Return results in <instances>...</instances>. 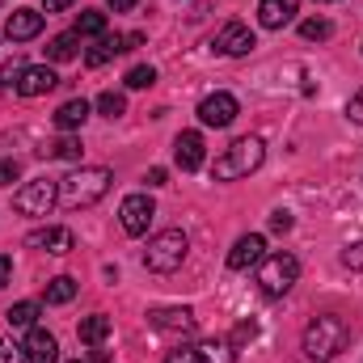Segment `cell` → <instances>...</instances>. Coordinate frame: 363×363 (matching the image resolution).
<instances>
[{
  "mask_svg": "<svg viewBox=\"0 0 363 363\" xmlns=\"http://www.w3.org/2000/svg\"><path fill=\"white\" fill-rule=\"evenodd\" d=\"M110 182H114V174H110L106 165H81V169H72L68 178H60V199H55V203H60L64 211L93 207L97 199H106Z\"/></svg>",
  "mask_w": 363,
  "mask_h": 363,
  "instance_id": "cell-1",
  "label": "cell"
},
{
  "mask_svg": "<svg viewBox=\"0 0 363 363\" xmlns=\"http://www.w3.org/2000/svg\"><path fill=\"white\" fill-rule=\"evenodd\" d=\"M347 342H351V325L338 313H321L304 330V355L313 363H330L338 351H347Z\"/></svg>",
  "mask_w": 363,
  "mask_h": 363,
  "instance_id": "cell-2",
  "label": "cell"
},
{
  "mask_svg": "<svg viewBox=\"0 0 363 363\" xmlns=\"http://www.w3.org/2000/svg\"><path fill=\"white\" fill-rule=\"evenodd\" d=\"M262 161H267V144H262L258 135H241V140H233V144L216 157L211 174L220 182H237V178H250L254 169H262Z\"/></svg>",
  "mask_w": 363,
  "mask_h": 363,
  "instance_id": "cell-3",
  "label": "cell"
},
{
  "mask_svg": "<svg viewBox=\"0 0 363 363\" xmlns=\"http://www.w3.org/2000/svg\"><path fill=\"white\" fill-rule=\"evenodd\" d=\"M186 254H190V241H186V233L182 228H165V233H157L152 241H148V250H144V267L157 274H174L186 262Z\"/></svg>",
  "mask_w": 363,
  "mask_h": 363,
  "instance_id": "cell-4",
  "label": "cell"
},
{
  "mask_svg": "<svg viewBox=\"0 0 363 363\" xmlns=\"http://www.w3.org/2000/svg\"><path fill=\"white\" fill-rule=\"evenodd\" d=\"M300 279V262H296V254H267L262 262H258V287H262V296H287L291 291V283Z\"/></svg>",
  "mask_w": 363,
  "mask_h": 363,
  "instance_id": "cell-5",
  "label": "cell"
},
{
  "mask_svg": "<svg viewBox=\"0 0 363 363\" xmlns=\"http://www.w3.org/2000/svg\"><path fill=\"white\" fill-rule=\"evenodd\" d=\"M55 199H60V178H34L13 194V207L21 216H47L55 207Z\"/></svg>",
  "mask_w": 363,
  "mask_h": 363,
  "instance_id": "cell-6",
  "label": "cell"
},
{
  "mask_svg": "<svg viewBox=\"0 0 363 363\" xmlns=\"http://www.w3.org/2000/svg\"><path fill=\"white\" fill-rule=\"evenodd\" d=\"M152 216H157V207H152L148 194H127L123 207H118V224H123L127 237H144L148 224H152Z\"/></svg>",
  "mask_w": 363,
  "mask_h": 363,
  "instance_id": "cell-7",
  "label": "cell"
},
{
  "mask_svg": "<svg viewBox=\"0 0 363 363\" xmlns=\"http://www.w3.org/2000/svg\"><path fill=\"white\" fill-rule=\"evenodd\" d=\"M211 47H216L220 55H250V51L258 47V38H254V30H250L245 21H228V26L211 38Z\"/></svg>",
  "mask_w": 363,
  "mask_h": 363,
  "instance_id": "cell-8",
  "label": "cell"
},
{
  "mask_svg": "<svg viewBox=\"0 0 363 363\" xmlns=\"http://www.w3.org/2000/svg\"><path fill=\"white\" fill-rule=\"evenodd\" d=\"M237 114H241V106H237L233 93H211V97L199 101V123L203 127H228Z\"/></svg>",
  "mask_w": 363,
  "mask_h": 363,
  "instance_id": "cell-9",
  "label": "cell"
},
{
  "mask_svg": "<svg viewBox=\"0 0 363 363\" xmlns=\"http://www.w3.org/2000/svg\"><path fill=\"white\" fill-rule=\"evenodd\" d=\"M148 325L157 330V334H169V338H186V334H194V313L182 304V308H152L148 313Z\"/></svg>",
  "mask_w": 363,
  "mask_h": 363,
  "instance_id": "cell-10",
  "label": "cell"
},
{
  "mask_svg": "<svg viewBox=\"0 0 363 363\" xmlns=\"http://www.w3.org/2000/svg\"><path fill=\"white\" fill-rule=\"evenodd\" d=\"M26 245H30V250H47V254H72V250H77V237H72V228L47 224V228H34V233L26 237Z\"/></svg>",
  "mask_w": 363,
  "mask_h": 363,
  "instance_id": "cell-11",
  "label": "cell"
},
{
  "mask_svg": "<svg viewBox=\"0 0 363 363\" xmlns=\"http://www.w3.org/2000/svg\"><path fill=\"white\" fill-rule=\"evenodd\" d=\"M55 85H60V77H55L51 64H30V68H21V77H17L13 89L21 93V97H43V93H51Z\"/></svg>",
  "mask_w": 363,
  "mask_h": 363,
  "instance_id": "cell-12",
  "label": "cell"
},
{
  "mask_svg": "<svg viewBox=\"0 0 363 363\" xmlns=\"http://www.w3.org/2000/svg\"><path fill=\"white\" fill-rule=\"evenodd\" d=\"M262 258H267V237H262V233H245V237L233 245L228 267H233V271H250V267H258Z\"/></svg>",
  "mask_w": 363,
  "mask_h": 363,
  "instance_id": "cell-13",
  "label": "cell"
},
{
  "mask_svg": "<svg viewBox=\"0 0 363 363\" xmlns=\"http://www.w3.org/2000/svg\"><path fill=\"white\" fill-rule=\"evenodd\" d=\"M207 144H203V135L199 131H182L178 140H174V161H178V169L186 174H194V169H203V161H207V152H203Z\"/></svg>",
  "mask_w": 363,
  "mask_h": 363,
  "instance_id": "cell-14",
  "label": "cell"
},
{
  "mask_svg": "<svg viewBox=\"0 0 363 363\" xmlns=\"http://www.w3.org/2000/svg\"><path fill=\"white\" fill-rule=\"evenodd\" d=\"M21 351H26V363H60V342H55V334H51V330H38V325L26 334Z\"/></svg>",
  "mask_w": 363,
  "mask_h": 363,
  "instance_id": "cell-15",
  "label": "cell"
},
{
  "mask_svg": "<svg viewBox=\"0 0 363 363\" xmlns=\"http://www.w3.org/2000/svg\"><path fill=\"white\" fill-rule=\"evenodd\" d=\"M4 34H9L13 43L38 38V34H43V13H38V9H13L9 21H4Z\"/></svg>",
  "mask_w": 363,
  "mask_h": 363,
  "instance_id": "cell-16",
  "label": "cell"
},
{
  "mask_svg": "<svg viewBox=\"0 0 363 363\" xmlns=\"http://www.w3.org/2000/svg\"><path fill=\"white\" fill-rule=\"evenodd\" d=\"M300 13V0H258V26L262 30H283Z\"/></svg>",
  "mask_w": 363,
  "mask_h": 363,
  "instance_id": "cell-17",
  "label": "cell"
},
{
  "mask_svg": "<svg viewBox=\"0 0 363 363\" xmlns=\"http://www.w3.org/2000/svg\"><path fill=\"white\" fill-rule=\"evenodd\" d=\"M233 355H237V347L228 338H207L186 351V363H233Z\"/></svg>",
  "mask_w": 363,
  "mask_h": 363,
  "instance_id": "cell-18",
  "label": "cell"
},
{
  "mask_svg": "<svg viewBox=\"0 0 363 363\" xmlns=\"http://www.w3.org/2000/svg\"><path fill=\"white\" fill-rule=\"evenodd\" d=\"M123 51H131V47H127V34H101L89 51H85V64H89V68H101V64H110V60L123 55Z\"/></svg>",
  "mask_w": 363,
  "mask_h": 363,
  "instance_id": "cell-19",
  "label": "cell"
},
{
  "mask_svg": "<svg viewBox=\"0 0 363 363\" xmlns=\"http://www.w3.org/2000/svg\"><path fill=\"white\" fill-rule=\"evenodd\" d=\"M85 118H89V101H85V97H72V101H64V106L55 110V127H60L64 135H68V131H81Z\"/></svg>",
  "mask_w": 363,
  "mask_h": 363,
  "instance_id": "cell-20",
  "label": "cell"
},
{
  "mask_svg": "<svg viewBox=\"0 0 363 363\" xmlns=\"http://www.w3.org/2000/svg\"><path fill=\"white\" fill-rule=\"evenodd\" d=\"M77 55H81V34H77V30L51 38V47H47V60H51V64H68V60H77Z\"/></svg>",
  "mask_w": 363,
  "mask_h": 363,
  "instance_id": "cell-21",
  "label": "cell"
},
{
  "mask_svg": "<svg viewBox=\"0 0 363 363\" xmlns=\"http://www.w3.org/2000/svg\"><path fill=\"white\" fill-rule=\"evenodd\" d=\"M77 334H81V342L101 347V342L110 338V317H106V313H93V317H85V321L77 325Z\"/></svg>",
  "mask_w": 363,
  "mask_h": 363,
  "instance_id": "cell-22",
  "label": "cell"
},
{
  "mask_svg": "<svg viewBox=\"0 0 363 363\" xmlns=\"http://www.w3.org/2000/svg\"><path fill=\"white\" fill-rule=\"evenodd\" d=\"M81 152H85V148H81V140H77L72 131L60 135L51 148H43V157H55V161H81Z\"/></svg>",
  "mask_w": 363,
  "mask_h": 363,
  "instance_id": "cell-23",
  "label": "cell"
},
{
  "mask_svg": "<svg viewBox=\"0 0 363 363\" xmlns=\"http://www.w3.org/2000/svg\"><path fill=\"white\" fill-rule=\"evenodd\" d=\"M4 321H9L13 330H34V321H38V304H34V300H21V304H13V308L4 313Z\"/></svg>",
  "mask_w": 363,
  "mask_h": 363,
  "instance_id": "cell-24",
  "label": "cell"
},
{
  "mask_svg": "<svg viewBox=\"0 0 363 363\" xmlns=\"http://www.w3.org/2000/svg\"><path fill=\"white\" fill-rule=\"evenodd\" d=\"M72 296H77V279L60 274V279H51V283H47V304H68Z\"/></svg>",
  "mask_w": 363,
  "mask_h": 363,
  "instance_id": "cell-25",
  "label": "cell"
},
{
  "mask_svg": "<svg viewBox=\"0 0 363 363\" xmlns=\"http://www.w3.org/2000/svg\"><path fill=\"white\" fill-rule=\"evenodd\" d=\"M77 34H81V38H101V34H106V13H97V9H85V13H81V17H77Z\"/></svg>",
  "mask_w": 363,
  "mask_h": 363,
  "instance_id": "cell-26",
  "label": "cell"
},
{
  "mask_svg": "<svg viewBox=\"0 0 363 363\" xmlns=\"http://www.w3.org/2000/svg\"><path fill=\"white\" fill-rule=\"evenodd\" d=\"M300 34H304L308 43H321V38H330V34H334V26H330L325 17H308V21H300Z\"/></svg>",
  "mask_w": 363,
  "mask_h": 363,
  "instance_id": "cell-27",
  "label": "cell"
},
{
  "mask_svg": "<svg viewBox=\"0 0 363 363\" xmlns=\"http://www.w3.org/2000/svg\"><path fill=\"white\" fill-rule=\"evenodd\" d=\"M123 81H127V89H148V85L157 81V68H152V64H135Z\"/></svg>",
  "mask_w": 363,
  "mask_h": 363,
  "instance_id": "cell-28",
  "label": "cell"
},
{
  "mask_svg": "<svg viewBox=\"0 0 363 363\" xmlns=\"http://www.w3.org/2000/svg\"><path fill=\"white\" fill-rule=\"evenodd\" d=\"M97 114H106V118L127 114V97H123V93H101V97H97Z\"/></svg>",
  "mask_w": 363,
  "mask_h": 363,
  "instance_id": "cell-29",
  "label": "cell"
},
{
  "mask_svg": "<svg viewBox=\"0 0 363 363\" xmlns=\"http://www.w3.org/2000/svg\"><path fill=\"white\" fill-rule=\"evenodd\" d=\"M254 338H258V321H241L228 342H233V347H245V342H254Z\"/></svg>",
  "mask_w": 363,
  "mask_h": 363,
  "instance_id": "cell-30",
  "label": "cell"
},
{
  "mask_svg": "<svg viewBox=\"0 0 363 363\" xmlns=\"http://www.w3.org/2000/svg\"><path fill=\"white\" fill-rule=\"evenodd\" d=\"M342 267H347V271H363V241H355V245L342 250Z\"/></svg>",
  "mask_w": 363,
  "mask_h": 363,
  "instance_id": "cell-31",
  "label": "cell"
},
{
  "mask_svg": "<svg viewBox=\"0 0 363 363\" xmlns=\"http://www.w3.org/2000/svg\"><path fill=\"white\" fill-rule=\"evenodd\" d=\"M17 178H21V165H17L13 157H4V161H0V186H13Z\"/></svg>",
  "mask_w": 363,
  "mask_h": 363,
  "instance_id": "cell-32",
  "label": "cell"
},
{
  "mask_svg": "<svg viewBox=\"0 0 363 363\" xmlns=\"http://www.w3.org/2000/svg\"><path fill=\"white\" fill-rule=\"evenodd\" d=\"M0 363H26V351L17 342H0Z\"/></svg>",
  "mask_w": 363,
  "mask_h": 363,
  "instance_id": "cell-33",
  "label": "cell"
},
{
  "mask_svg": "<svg viewBox=\"0 0 363 363\" xmlns=\"http://www.w3.org/2000/svg\"><path fill=\"white\" fill-rule=\"evenodd\" d=\"M347 118H351V123H359V127H363V89L355 93L351 101H347Z\"/></svg>",
  "mask_w": 363,
  "mask_h": 363,
  "instance_id": "cell-34",
  "label": "cell"
},
{
  "mask_svg": "<svg viewBox=\"0 0 363 363\" xmlns=\"http://www.w3.org/2000/svg\"><path fill=\"white\" fill-rule=\"evenodd\" d=\"M271 228H274V233H291V216H287V211H274Z\"/></svg>",
  "mask_w": 363,
  "mask_h": 363,
  "instance_id": "cell-35",
  "label": "cell"
},
{
  "mask_svg": "<svg viewBox=\"0 0 363 363\" xmlns=\"http://www.w3.org/2000/svg\"><path fill=\"white\" fill-rule=\"evenodd\" d=\"M9 283H13V258L0 254V287H9Z\"/></svg>",
  "mask_w": 363,
  "mask_h": 363,
  "instance_id": "cell-36",
  "label": "cell"
},
{
  "mask_svg": "<svg viewBox=\"0 0 363 363\" xmlns=\"http://www.w3.org/2000/svg\"><path fill=\"white\" fill-rule=\"evenodd\" d=\"M165 178H169V174H165L161 165H152V169L144 174V182H148V186H165Z\"/></svg>",
  "mask_w": 363,
  "mask_h": 363,
  "instance_id": "cell-37",
  "label": "cell"
},
{
  "mask_svg": "<svg viewBox=\"0 0 363 363\" xmlns=\"http://www.w3.org/2000/svg\"><path fill=\"white\" fill-rule=\"evenodd\" d=\"M77 0H47V13H64V9H72Z\"/></svg>",
  "mask_w": 363,
  "mask_h": 363,
  "instance_id": "cell-38",
  "label": "cell"
},
{
  "mask_svg": "<svg viewBox=\"0 0 363 363\" xmlns=\"http://www.w3.org/2000/svg\"><path fill=\"white\" fill-rule=\"evenodd\" d=\"M135 4H140V0H110L114 13H127V9H135Z\"/></svg>",
  "mask_w": 363,
  "mask_h": 363,
  "instance_id": "cell-39",
  "label": "cell"
},
{
  "mask_svg": "<svg viewBox=\"0 0 363 363\" xmlns=\"http://www.w3.org/2000/svg\"><path fill=\"white\" fill-rule=\"evenodd\" d=\"M72 363H81V359H72Z\"/></svg>",
  "mask_w": 363,
  "mask_h": 363,
  "instance_id": "cell-40",
  "label": "cell"
},
{
  "mask_svg": "<svg viewBox=\"0 0 363 363\" xmlns=\"http://www.w3.org/2000/svg\"><path fill=\"white\" fill-rule=\"evenodd\" d=\"M0 4H4V0H0Z\"/></svg>",
  "mask_w": 363,
  "mask_h": 363,
  "instance_id": "cell-41",
  "label": "cell"
}]
</instances>
